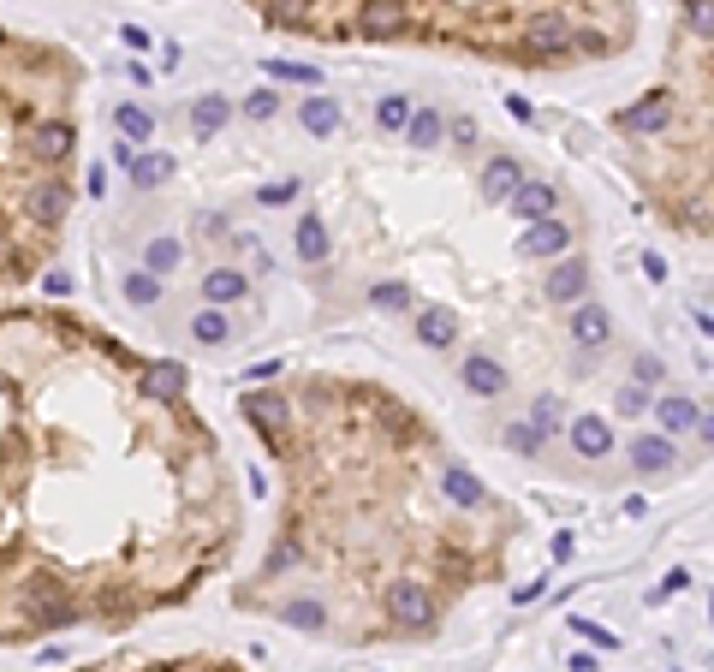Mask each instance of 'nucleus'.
<instances>
[{
	"label": "nucleus",
	"mask_w": 714,
	"mask_h": 672,
	"mask_svg": "<svg viewBox=\"0 0 714 672\" xmlns=\"http://www.w3.org/2000/svg\"><path fill=\"white\" fill-rule=\"evenodd\" d=\"M244 542L191 369L71 303H0V649L191 607Z\"/></svg>",
	"instance_id": "f257e3e1"
},
{
	"label": "nucleus",
	"mask_w": 714,
	"mask_h": 672,
	"mask_svg": "<svg viewBox=\"0 0 714 672\" xmlns=\"http://www.w3.org/2000/svg\"><path fill=\"white\" fill-rule=\"evenodd\" d=\"M239 423L274 471V529L232 583L239 613L322 649H417L506 577L518 506L399 387L345 369L250 375Z\"/></svg>",
	"instance_id": "f03ea898"
},
{
	"label": "nucleus",
	"mask_w": 714,
	"mask_h": 672,
	"mask_svg": "<svg viewBox=\"0 0 714 672\" xmlns=\"http://www.w3.org/2000/svg\"><path fill=\"white\" fill-rule=\"evenodd\" d=\"M310 48H417L506 72H584L637 48V0H244Z\"/></svg>",
	"instance_id": "7ed1b4c3"
},
{
	"label": "nucleus",
	"mask_w": 714,
	"mask_h": 672,
	"mask_svg": "<svg viewBox=\"0 0 714 672\" xmlns=\"http://www.w3.org/2000/svg\"><path fill=\"white\" fill-rule=\"evenodd\" d=\"M89 66L0 24V292L42 280L78 209Z\"/></svg>",
	"instance_id": "20e7f679"
},
{
	"label": "nucleus",
	"mask_w": 714,
	"mask_h": 672,
	"mask_svg": "<svg viewBox=\"0 0 714 672\" xmlns=\"http://www.w3.org/2000/svg\"><path fill=\"white\" fill-rule=\"evenodd\" d=\"M607 137L643 215L714 244V0H679L655 84L614 107Z\"/></svg>",
	"instance_id": "39448f33"
},
{
	"label": "nucleus",
	"mask_w": 714,
	"mask_h": 672,
	"mask_svg": "<svg viewBox=\"0 0 714 672\" xmlns=\"http://www.w3.org/2000/svg\"><path fill=\"white\" fill-rule=\"evenodd\" d=\"M60 672H250V667L232 655H214V649H191V655H101Z\"/></svg>",
	"instance_id": "423d86ee"
},
{
	"label": "nucleus",
	"mask_w": 714,
	"mask_h": 672,
	"mask_svg": "<svg viewBox=\"0 0 714 672\" xmlns=\"http://www.w3.org/2000/svg\"><path fill=\"white\" fill-rule=\"evenodd\" d=\"M239 292H244L239 274H209V298H239Z\"/></svg>",
	"instance_id": "0eeeda50"
},
{
	"label": "nucleus",
	"mask_w": 714,
	"mask_h": 672,
	"mask_svg": "<svg viewBox=\"0 0 714 672\" xmlns=\"http://www.w3.org/2000/svg\"><path fill=\"white\" fill-rule=\"evenodd\" d=\"M471 387H476V393H494V387H500V375L488 369V363H471Z\"/></svg>",
	"instance_id": "6e6552de"
},
{
	"label": "nucleus",
	"mask_w": 714,
	"mask_h": 672,
	"mask_svg": "<svg viewBox=\"0 0 714 672\" xmlns=\"http://www.w3.org/2000/svg\"><path fill=\"white\" fill-rule=\"evenodd\" d=\"M197 340H227V322H221V315H202V322H197Z\"/></svg>",
	"instance_id": "1a4fd4ad"
}]
</instances>
